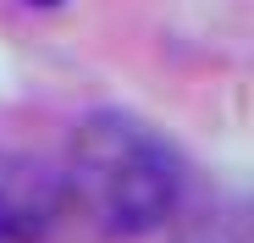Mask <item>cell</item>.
<instances>
[{
    "label": "cell",
    "mask_w": 254,
    "mask_h": 243,
    "mask_svg": "<svg viewBox=\"0 0 254 243\" xmlns=\"http://www.w3.org/2000/svg\"><path fill=\"white\" fill-rule=\"evenodd\" d=\"M66 210H77L105 238H149L166 232L172 210L183 205L188 177L183 155L149 122L127 111H89L66 144Z\"/></svg>",
    "instance_id": "obj_1"
},
{
    "label": "cell",
    "mask_w": 254,
    "mask_h": 243,
    "mask_svg": "<svg viewBox=\"0 0 254 243\" xmlns=\"http://www.w3.org/2000/svg\"><path fill=\"white\" fill-rule=\"evenodd\" d=\"M66 216L61 172L33 155L0 149V243H45Z\"/></svg>",
    "instance_id": "obj_2"
},
{
    "label": "cell",
    "mask_w": 254,
    "mask_h": 243,
    "mask_svg": "<svg viewBox=\"0 0 254 243\" xmlns=\"http://www.w3.org/2000/svg\"><path fill=\"white\" fill-rule=\"evenodd\" d=\"M172 243H243V205L227 193H210V199H183V205L172 210Z\"/></svg>",
    "instance_id": "obj_3"
}]
</instances>
